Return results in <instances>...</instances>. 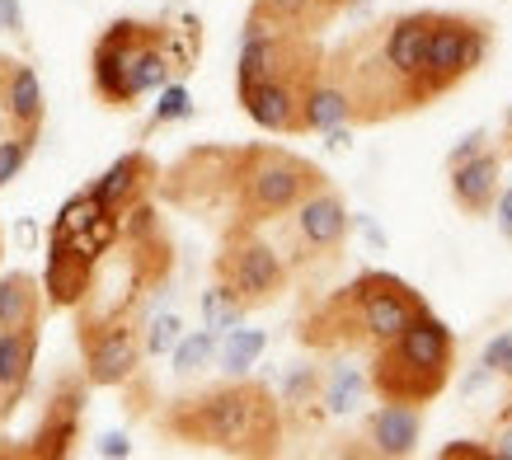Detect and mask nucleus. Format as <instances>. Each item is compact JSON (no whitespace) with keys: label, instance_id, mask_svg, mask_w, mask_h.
I'll list each match as a JSON object with an SVG mask.
<instances>
[{"label":"nucleus","instance_id":"1","mask_svg":"<svg viewBox=\"0 0 512 460\" xmlns=\"http://www.w3.org/2000/svg\"><path fill=\"white\" fill-rule=\"evenodd\" d=\"M428 29H433V10H404L362 24L339 47H329L325 76L348 94L353 127H381L419 108H433L423 90Z\"/></svg>","mask_w":512,"mask_h":460},{"label":"nucleus","instance_id":"2","mask_svg":"<svg viewBox=\"0 0 512 460\" xmlns=\"http://www.w3.org/2000/svg\"><path fill=\"white\" fill-rule=\"evenodd\" d=\"M202 52L198 15L170 19H113L90 47V90L109 113H132L146 94L188 76Z\"/></svg>","mask_w":512,"mask_h":460},{"label":"nucleus","instance_id":"3","mask_svg":"<svg viewBox=\"0 0 512 460\" xmlns=\"http://www.w3.org/2000/svg\"><path fill=\"white\" fill-rule=\"evenodd\" d=\"M156 428L179 446L221 451V456L240 460H268L282 451L287 409H282L278 390H268L264 381L226 376L221 385L170 399L156 414Z\"/></svg>","mask_w":512,"mask_h":460},{"label":"nucleus","instance_id":"4","mask_svg":"<svg viewBox=\"0 0 512 460\" xmlns=\"http://www.w3.org/2000/svg\"><path fill=\"white\" fill-rule=\"evenodd\" d=\"M428 301L414 292L404 277L386 268H362L353 282L334 287L315 306L301 310L296 320V343L306 353H339V357H372L381 343L400 334L409 320H419Z\"/></svg>","mask_w":512,"mask_h":460},{"label":"nucleus","instance_id":"5","mask_svg":"<svg viewBox=\"0 0 512 460\" xmlns=\"http://www.w3.org/2000/svg\"><path fill=\"white\" fill-rule=\"evenodd\" d=\"M329 174L306 155L287 151V146H268V141H249L231 146V188H226V226L245 221V226H273L301 202L320 193Z\"/></svg>","mask_w":512,"mask_h":460},{"label":"nucleus","instance_id":"6","mask_svg":"<svg viewBox=\"0 0 512 460\" xmlns=\"http://www.w3.org/2000/svg\"><path fill=\"white\" fill-rule=\"evenodd\" d=\"M451 371H456V334L433 310H423L419 320H409L367 357V381L376 399L423 404V409L451 385Z\"/></svg>","mask_w":512,"mask_h":460},{"label":"nucleus","instance_id":"7","mask_svg":"<svg viewBox=\"0 0 512 460\" xmlns=\"http://www.w3.org/2000/svg\"><path fill=\"white\" fill-rule=\"evenodd\" d=\"M76 348L90 385H99V390L127 385L141 371V357H146V310H141V301L123 296L113 306H99L90 296L76 310Z\"/></svg>","mask_w":512,"mask_h":460},{"label":"nucleus","instance_id":"8","mask_svg":"<svg viewBox=\"0 0 512 460\" xmlns=\"http://www.w3.org/2000/svg\"><path fill=\"white\" fill-rule=\"evenodd\" d=\"M212 277H217V287H226L245 310H264L287 296V287H292V263H287V254L264 235V226L231 221V226H221L217 254H212Z\"/></svg>","mask_w":512,"mask_h":460},{"label":"nucleus","instance_id":"9","mask_svg":"<svg viewBox=\"0 0 512 460\" xmlns=\"http://www.w3.org/2000/svg\"><path fill=\"white\" fill-rule=\"evenodd\" d=\"M494 52V24L484 15H461V10H433L428 29V52H423V90L428 104L461 90Z\"/></svg>","mask_w":512,"mask_h":460},{"label":"nucleus","instance_id":"10","mask_svg":"<svg viewBox=\"0 0 512 460\" xmlns=\"http://www.w3.org/2000/svg\"><path fill=\"white\" fill-rule=\"evenodd\" d=\"M357 216L348 212V202L334 184H325L320 193L301 202L296 212L282 216V226H287V263L296 268H311V263H334L348 245V230H353Z\"/></svg>","mask_w":512,"mask_h":460},{"label":"nucleus","instance_id":"11","mask_svg":"<svg viewBox=\"0 0 512 460\" xmlns=\"http://www.w3.org/2000/svg\"><path fill=\"white\" fill-rule=\"evenodd\" d=\"M226 188H231V146H193L160 174L156 198L193 216H226Z\"/></svg>","mask_w":512,"mask_h":460},{"label":"nucleus","instance_id":"12","mask_svg":"<svg viewBox=\"0 0 512 460\" xmlns=\"http://www.w3.org/2000/svg\"><path fill=\"white\" fill-rule=\"evenodd\" d=\"M90 376L80 371H62L52 390H47L43 418L33 437H24L19 446H0V456H24V460H66L71 446L80 442V428H85V399H90Z\"/></svg>","mask_w":512,"mask_h":460},{"label":"nucleus","instance_id":"13","mask_svg":"<svg viewBox=\"0 0 512 460\" xmlns=\"http://www.w3.org/2000/svg\"><path fill=\"white\" fill-rule=\"evenodd\" d=\"M325 76V66L320 71H292V76H273V80H259V85H249L240 90V108L249 113V123L273 132V137H306L311 127H306V104H311V90L315 80Z\"/></svg>","mask_w":512,"mask_h":460},{"label":"nucleus","instance_id":"14","mask_svg":"<svg viewBox=\"0 0 512 460\" xmlns=\"http://www.w3.org/2000/svg\"><path fill=\"white\" fill-rule=\"evenodd\" d=\"M94 273H99V254L85 245L52 235L47 230V263H43V292L52 310H80L94 296Z\"/></svg>","mask_w":512,"mask_h":460},{"label":"nucleus","instance_id":"15","mask_svg":"<svg viewBox=\"0 0 512 460\" xmlns=\"http://www.w3.org/2000/svg\"><path fill=\"white\" fill-rule=\"evenodd\" d=\"M160 174H165V169L156 165V155L137 146V151L118 155V160H113V165L90 184V193L104 212L123 221L132 207H141V202H151L160 193Z\"/></svg>","mask_w":512,"mask_h":460},{"label":"nucleus","instance_id":"16","mask_svg":"<svg viewBox=\"0 0 512 460\" xmlns=\"http://www.w3.org/2000/svg\"><path fill=\"white\" fill-rule=\"evenodd\" d=\"M0 123L10 137H24L38 146L43 137V123H47V104H43V80L33 71L29 62L10 57L5 71H0Z\"/></svg>","mask_w":512,"mask_h":460},{"label":"nucleus","instance_id":"17","mask_svg":"<svg viewBox=\"0 0 512 460\" xmlns=\"http://www.w3.org/2000/svg\"><path fill=\"white\" fill-rule=\"evenodd\" d=\"M357 0H249V15L240 38L264 29H296V33H325L334 29Z\"/></svg>","mask_w":512,"mask_h":460},{"label":"nucleus","instance_id":"18","mask_svg":"<svg viewBox=\"0 0 512 460\" xmlns=\"http://www.w3.org/2000/svg\"><path fill=\"white\" fill-rule=\"evenodd\" d=\"M362 456H381V460H404L414 456L423 442V404H395L381 399V409L367 414L362 423Z\"/></svg>","mask_w":512,"mask_h":460},{"label":"nucleus","instance_id":"19","mask_svg":"<svg viewBox=\"0 0 512 460\" xmlns=\"http://www.w3.org/2000/svg\"><path fill=\"white\" fill-rule=\"evenodd\" d=\"M38 343H43V320L0 329V414L10 418L29 395L33 362H38Z\"/></svg>","mask_w":512,"mask_h":460},{"label":"nucleus","instance_id":"20","mask_svg":"<svg viewBox=\"0 0 512 460\" xmlns=\"http://www.w3.org/2000/svg\"><path fill=\"white\" fill-rule=\"evenodd\" d=\"M447 184H451V202L456 212L480 221V216H494L498 193H503V151H480L466 165L447 169Z\"/></svg>","mask_w":512,"mask_h":460},{"label":"nucleus","instance_id":"21","mask_svg":"<svg viewBox=\"0 0 512 460\" xmlns=\"http://www.w3.org/2000/svg\"><path fill=\"white\" fill-rule=\"evenodd\" d=\"M47 292L43 282L24 268H10L0 273V329H15V324H29V320H43L47 315Z\"/></svg>","mask_w":512,"mask_h":460},{"label":"nucleus","instance_id":"22","mask_svg":"<svg viewBox=\"0 0 512 460\" xmlns=\"http://www.w3.org/2000/svg\"><path fill=\"white\" fill-rule=\"evenodd\" d=\"M362 395H372V381H367V371H362V367L339 362V367L325 371V414H334V418L357 414Z\"/></svg>","mask_w":512,"mask_h":460},{"label":"nucleus","instance_id":"23","mask_svg":"<svg viewBox=\"0 0 512 460\" xmlns=\"http://www.w3.org/2000/svg\"><path fill=\"white\" fill-rule=\"evenodd\" d=\"M278 395H282V409H287V414H301V409H311V404L325 409V371L315 367V362H296V367H287V376H282Z\"/></svg>","mask_w":512,"mask_h":460},{"label":"nucleus","instance_id":"24","mask_svg":"<svg viewBox=\"0 0 512 460\" xmlns=\"http://www.w3.org/2000/svg\"><path fill=\"white\" fill-rule=\"evenodd\" d=\"M306 127H311V132H334V127H353V118H348V94H343L329 76L315 80L311 104H306Z\"/></svg>","mask_w":512,"mask_h":460},{"label":"nucleus","instance_id":"25","mask_svg":"<svg viewBox=\"0 0 512 460\" xmlns=\"http://www.w3.org/2000/svg\"><path fill=\"white\" fill-rule=\"evenodd\" d=\"M264 348H268V334H264V329H240V324H235L231 334H221L217 367L226 371V376H249V367L264 357Z\"/></svg>","mask_w":512,"mask_h":460},{"label":"nucleus","instance_id":"26","mask_svg":"<svg viewBox=\"0 0 512 460\" xmlns=\"http://www.w3.org/2000/svg\"><path fill=\"white\" fill-rule=\"evenodd\" d=\"M217 353H221V334L202 324V329H193V334H184L174 343V353H170L174 376H198V371H207L217 362Z\"/></svg>","mask_w":512,"mask_h":460},{"label":"nucleus","instance_id":"27","mask_svg":"<svg viewBox=\"0 0 512 460\" xmlns=\"http://www.w3.org/2000/svg\"><path fill=\"white\" fill-rule=\"evenodd\" d=\"M184 118H193V94H188L184 80H170V85L156 94V108H151V118H146V132L170 127V123H184Z\"/></svg>","mask_w":512,"mask_h":460},{"label":"nucleus","instance_id":"28","mask_svg":"<svg viewBox=\"0 0 512 460\" xmlns=\"http://www.w3.org/2000/svg\"><path fill=\"white\" fill-rule=\"evenodd\" d=\"M245 315H249V310L240 306V301H235L226 287H217V282H212V292H202V324H207V329L231 334V329L245 320Z\"/></svg>","mask_w":512,"mask_h":460},{"label":"nucleus","instance_id":"29","mask_svg":"<svg viewBox=\"0 0 512 460\" xmlns=\"http://www.w3.org/2000/svg\"><path fill=\"white\" fill-rule=\"evenodd\" d=\"M184 338V324H179V315L174 310H165V315H151L146 320V353L160 357V353H174V343Z\"/></svg>","mask_w":512,"mask_h":460},{"label":"nucleus","instance_id":"30","mask_svg":"<svg viewBox=\"0 0 512 460\" xmlns=\"http://www.w3.org/2000/svg\"><path fill=\"white\" fill-rule=\"evenodd\" d=\"M29 155H33V141H24V137L0 141V188L10 184V179H19V169L29 165Z\"/></svg>","mask_w":512,"mask_h":460},{"label":"nucleus","instance_id":"31","mask_svg":"<svg viewBox=\"0 0 512 460\" xmlns=\"http://www.w3.org/2000/svg\"><path fill=\"white\" fill-rule=\"evenodd\" d=\"M489 446H494V460H512V381L503 395V409L494 414V428H489Z\"/></svg>","mask_w":512,"mask_h":460},{"label":"nucleus","instance_id":"32","mask_svg":"<svg viewBox=\"0 0 512 460\" xmlns=\"http://www.w3.org/2000/svg\"><path fill=\"white\" fill-rule=\"evenodd\" d=\"M480 362L489 367V376H503V381H512V334H494L489 343H484Z\"/></svg>","mask_w":512,"mask_h":460},{"label":"nucleus","instance_id":"33","mask_svg":"<svg viewBox=\"0 0 512 460\" xmlns=\"http://www.w3.org/2000/svg\"><path fill=\"white\" fill-rule=\"evenodd\" d=\"M480 151H489V127H475V132H466V137L451 146V155H447V169H456V165H466V160H475Z\"/></svg>","mask_w":512,"mask_h":460},{"label":"nucleus","instance_id":"34","mask_svg":"<svg viewBox=\"0 0 512 460\" xmlns=\"http://www.w3.org/2000/svg\"><path fill=\"white\" fill-rule=\"evenodd\" d=\"M437 456L442 460H494V446H489V437L484 442H447Z\"/></svg>","mask_w":512,"mask_h":460},{"label":"nucleus","instance_id":"35","mask_svg":"<svg viewBox=\"0 0 512 460\" xmlns=\"http://www.w3.org/2000/svg\"><path fill=\"white\" fill-rule=\"evenodd\" d=\"M94 456H104V460H127L132 456V442H127L123 432H104V437H99V442H94Z\"/></svg>","mask_w":512,"mask_h":460},{"label":"nucleus","instance_id":"36","mask_svg":"<svg viewBox=\"0 0 512 460\" xmlns=\"http://www.w3.org/2000/svg\"><path fill=\"white\" fill-rule=\"evenodd\" d=\"M0 29L15 33V38H24V10H19V0H0Z\"/></svg>","mask_w":512,"mask_h":460},{"label":"nucleus","instance_id":"37","mask_svg":"<svg viewBox=\"0 0 512 460\" xmlns=\"http://www.w3.org/2000/svg\"><path fill=\"white\" fill-rule=\"evenodd\" d=\"M494 221H498V235H503V240H512V188H503V193H498Z\"/></svg>","mask_w":512,"mask_h":460},{"label":"nucleus","instance_id":"38","mask_svg":"<svg viewBox=\"0 0 512 460\" xmlns=\"http://www.w3.org/2000/svg\"><path fill=\"white\" fill-rule=\"evenodd\" d=\"M503 155H512V104L503 113Z\"/></svg>","mask_w":512,"mask_h":460},{"label":"nucleus","instance_id":"39","mask_svg":"<svg viewBox=\"0 0 512 460\" xmlns=\"http://www.w3.org/2000/svg\"><path fill=\"white\" fill-rule=\"evenodd\" d=\"M0 263H5V230H0Z\"/></svg>","mask_w":512,"mask_h":460},{"label":"nucleus","instance_id":"40","mask_svg":"<svg viewBox=\"0 0 512 460\" xmlns=\"http://www.w3.org/2000/svg\"><path fill=\"white\" fill-rule=\"evenodd\" d=\"M5 62H10V57H5V52H0V71H5Z\"/></svg>","mask_w":512,"mask_h":460},{"label":"nucleus","instance_id":"41","mask_svg":"<svg viewBox=\"0 0 512 460\" xmlns=\"http://www.w3.org/2000/svg\"><path fill=\"white\" fill-rule=\"evenodd\" d=\"M0 423H5V414H0Z\"/></svg>","mask_w":512,"mask_h":460}]
</instances>
